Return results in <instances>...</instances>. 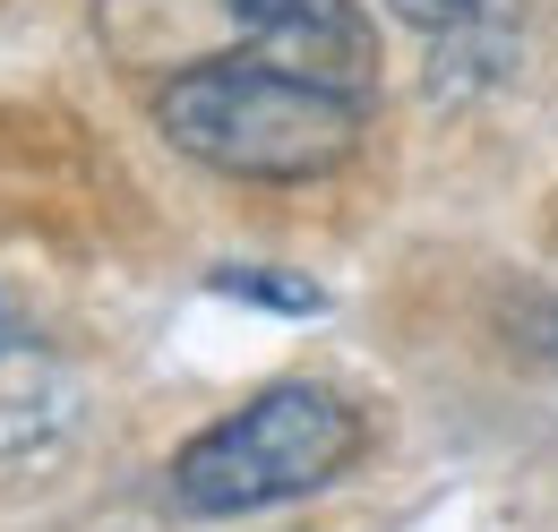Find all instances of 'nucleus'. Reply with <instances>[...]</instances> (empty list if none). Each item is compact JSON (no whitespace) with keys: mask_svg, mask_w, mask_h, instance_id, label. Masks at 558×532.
Masks as SVG:
<instances>
[{"mask_svg":"<svg viewBox=\"0 0 558 532\" xmlns=\"http://www.w3.org/2000/svg\"><path fill=\"white\" fill-rule=\"evenodd\" d=\"M404 26H421L438 52H456V61L489 69L507 52V35H515V0H387Z\"/></svg>","mask_w":558,"mask_h":532,"instance_id":"4","label":"nucleus"},{"mask_svg":"<svg viewBox=\"0 0 558 532\" xmlns=\"http://www.w3.org/2000/svg\"><path fill=\"white\" fill-rule=\"evenodd\" d=\"M155 130L190 164L232 172V181H318L352 164L369 104L301 77V69L258 61V52H215L155 86Z\"/></svg>","mask_w":558,"mask_h":532,"instance_id":"1","label":"nucleus"},{"mask_svg":"<svg viewBox=\"0 0 558 532\" xmlns=\"http://www.w3.org/2000/svg\"><path fill=\"white\" fill-rule=\"evenodd\" d=\"M0 352H9V310H0Z\"/></svg>","mask_w":558,"mask_h":532,"instance_id":"5","label":"nucleus"},{"mask_svg":"<svg viewBox=\"0 0 558 532\" xmlns=\"http://www.w3.org/2000/svg\"><path fill=\"white\" fill-rule=\"evenodd\" d=\"M215 26H223V52H258L318 86H344L361 104L378 86V35L352 0H215Z\"/></svg>","mask_w":558,"mask_h":532,"instance_id":"3","label":"nucleus"},{"mask_svg":"<svg viewBox=\"0 0 558 532\" xmlns=\"http://www.w3.org/2000/svg\"><path fill=\"white\" fill-rule=\"evenodd\" d=\"M352 456H361V412L336 387L283 378L241 412L207 421L172 456V507L181 516H258L301 489H327Z\"/></svg>","mask_w":558,"mask_h":532,"instance_id":"2","label":"nucleus"}]
</instances>
